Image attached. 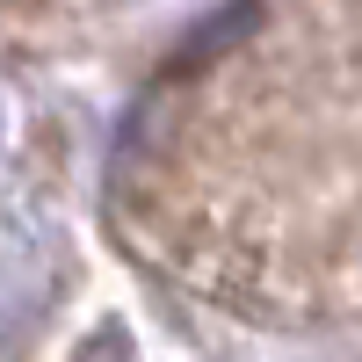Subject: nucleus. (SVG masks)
<instances>
[{
  "label": "nucleus",
  "mask_w": 362,
  "mask_h": 362,
  "mask_svg": "<svg viewBox=\"0 0 362 362\" xmlns=\"http://www.w3.org/2000/svg\"><path fill=\"white\" fill-rule=\"evenodd\" d=\"M181 0H0V37H95L116 22L167 15Z\"/></svg>",
  "instance_id": "nucleus-1"
}]
</instances>
